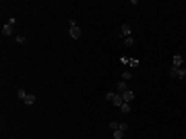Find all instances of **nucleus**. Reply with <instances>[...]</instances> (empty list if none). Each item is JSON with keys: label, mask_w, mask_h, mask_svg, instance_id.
<instances>
[{"label": "nucleus", "mask_w": 186, "mask_h": 139, "mask_svg": "<svg viewBox=\"0 0 186 139\" xmlns=\"http://www.w3.org/2000/svg\"><path fill=\"white\" fill-rule=\"evenodd\" d=\"M128 64H130V67H139V58H133V60H128Z\"/></svg>", "instance_id": "obj_15"}, {"label": "nucleus", "mask_w": 186, "mask_h": 139, "mask_svg": "<svg viewBox=\"0 0 186 139\" xmlns=\"http://www.w3.org/2000/svg\"><path fill=\"white\" fill-rule=\"evenodd\" d=\"M120 112H122V114H128V112H130V104H126V102H124V104L120 106Z\"/></svg>", "instance_id": "obj_11"}, {"label": "nucleus", "mask_w": 186, "mask_h": 139, "mask_svg": "<svg viewBox=\"0 0 186 139\" xmlns=\"http://www.w3.org/2000/svg\"><path fill=\"white\" fill-rule=\"evenodd\" d=\"M182 69H184V71H186V62H184V67H182Z\"/></svg>", "instance_id": "obj_16"}, {"label": "nucleus", "mask_w": 186, "mask_h": 139, "mask_svg": "<svg viewBox=\"0 0 186 139\" xmlns=\"http://www.w3.org/2000/svg\"><path fill=\"white\" fill-rule=\"evenodd\" d=\"M122 100H124L126 104H130V102L135 100V92H133V89H128V92H124V93H122Z\"/></svg>", "instance_id": "obj_6"}, {"label": "nucleus", "mask_w": 186, "mask_h": 139, "mask_svg": "<svg viewBox=\"0 0 186 139\" xmlns=\"http://www.w3.org/2000/svg\"><path fill=\"white\" fill-rule=\"evenodd\" d=\"M170 77H176V79H184V77H186V71L182 69V67H180V69H174V67H172V69H170Z\"/></svg>", "instance_id": "obj_4"}, {"label": "nucleus", "mask_w": 186, "mask_h": 139, "mask_svg": "<svg viewBox=\"0 0 186 139\" xmlns=\"http://www.w3.org/2000/svg\"><path fill=\"white\" fill-rule=\"evenodd\" d=\"M172 67H174V69H180V67H184V58H182V54H176V56H174V62H172Z\"/></svg>", "instance_id": "obj_5"}, {"label": "nucleus", "mask_w": 186, "mask_h": 139, "mask_svg": "<svg viewBox=\"0 0 186 139\" xmlns=\"http://www.w3.org/2000/svg\"><path fill=\"white\" fill-rule=\"evenodd\" d=\"M135 44V38L130 35V38H124V46H133Z\"/></svg>", "instance_id": "obj_13"}, {"label": "nucleus", "mask_w": 186, "mask_h": 139, "mask_svg": "<svg viewBox=\"0 0 186 139\" xmlns=\"http://www.w3.org/2000/svg\"><path fill=\"white\" fill-rule=\"evenodd\" d=\"M105 100H108V102H112V104H114V106H118V108L124 104L122 93H112V92H110V93H105Z\"/></svg>", "instance_id": "obj_1"}, {"label": "nucleus", "mask_w": 186, "mask_h": 139, "mask_svg": "<svg viewBox=\"0 0 186 139\" xmlns=\"http://www.w3.org/2000/svg\"><path fill=\"white\" fill-rule=\"evenodd\" d=\"M130 77H133V71H130V69H124V71H122V81H128Z\"/></svg>", "instance_id": "obj_9"}, {"label": "nucleus", "mask_w": 186, "mask_h": 139, "mask_svg": "<svg viewBox=\"0 0 186 139\" xmlns=\"http://www.w3.org/2000/svg\"><path fill=\"white\" fill-rule=\"evenodd\" d=\"M114 139H124V131H122V129L114 131Z\"/></svg>", "instance_id": "obj_12"}, {"label": "nucleus", "mask_w": 186, "mask_h": 139, "mask_svg": "<svg viewBox=\"0 0 186 139\" xmlns=\"http://www.w3.org/2000/svg\"><path fill=\"white\" fill-rule=\"evenodd\" d=\"M110 129H112V131H118V129H120V123H110Z\"/></svg>", "instance_id": "obj_14"}, {"label": "nucleus", "mask_w": 186, "mask_h": 139, "mask_svg": "<svg viewBox=\"0 0 186 139\" xmlns=\"http://www.w3.org/2000/svg\"><path fill=\"white\" fill-rule=\"evenodd\" d=\"M68 33H70L72 40H79V38H81V27L77 25V21H70V25H68Z\"/></svg>", "instance_id": "obj_2"}, {"label": "nucleus", "mask_w": 186, "mask_h": 139, "mask_svg": "<svg viewBox=\"0 0 186 139\" xmlns=\"http://www.w3.org/2000/svg\"><path fill=\"white\" fill-rule=\"evenodd\" d=\"M23 102H25L27 106H31V104H35V102H37V98H35V95H31V93H25Z\"/></svg>", "instance_id": "obj_7"}, {"label": "nucleus", "mask_w": 186, "mask_h": 139, "mask_svg": "<svg viewBox=\"0 0 186 139\" xmlns=\"http://www.w3.org/2000/svg\"><path fill=\"white\" fill-rule=\"evenodd\" d=\"M118 92H120V93L128 92V83H126V81H120V83H118Z\"/></svg>", "instance_id": "obj_10"}, {"label": "nucleus", "mask_w": 186, "mask_h": 139, "mask_svg": "<svg viewBox=\"0 0 186 139\" xmlns=\"http://www.w3.org/2000/svg\"><path fill=\"white\" fill-rule=\"evenodd\" d=\"M15 19H8L6 23H4V27H2V35H12V31H15Z\"/></svg>", "instance_id": "obj_3"}, {"label": "nucleus", "mask_w": 186, "mask_h": 139, "mask_svg": "<svg viewBox=\"0 0 186 139\" xmlns=\"http://www.w3.org/2000/svg\"><path fill=\"white\" fill-rule=\"evenodd\" d=\"M120 31H122V35H124V38H130V31H133V29H130V25H128V23H124V25L120 27Z\"/></svg>", "instance_id": "obj_8"}, {"label": "nucleus", "mask_w": 186, "mask_h": 139, "mask_svg": "<svg viewBox=\"0 0 186 139\" xmlns=\"http://www.w3.org/2000/svg\"><path fill=\"white\" fill-rule=\"evenodd\" d=\"M184 46H186V40H184Z\"/></svg>", "instance_id": "obj_17"}]
</instances>
